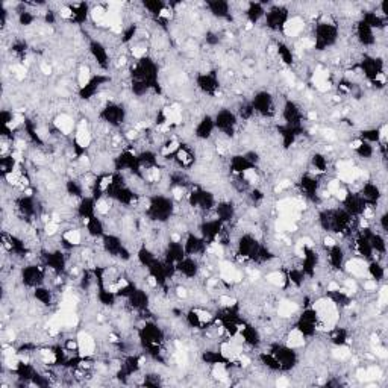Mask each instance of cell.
Listing matches in <instances>:
<instances>
[{"mask_svg":"<svg viewBox=\"0 0 388 388\" xmlns=\"http://www.w3.org/2000/svg\"><path fill=\"white\" fill-rule=\"evenodd\" d=\"M297 311H299V303H296L293 300H282V302H279V305L276 308L279 319H290Z\"/></svg>","mask_w":388,"mask_h":388,"instance_id":"obj_26","label":"cell"},{"mask_svg":"<svg viewBox=\"0 0 388 388\" xmlns=\"http://www.w3.org/2000/svg\"><path fill=\"white\" fill-rule=\"evenodd\" d=\"M214 123H216V128L222 130V133H223L226 138L232 137V135L235 133L237 125H238L235 114H232L229 109H222V111L217 114Z\"/></svg>","mask_w":388,"mask_h":388,"instance_id":"obj_6","label":"cell"},{"mask_svg":"<svg viewBox=\"0 0 388 388\" xmlns=\"http://www.w3.org/2000/svg\"><path fill=\"white\" fill-rule=\"evenodd\" d=\"M290 384V381L287 379V378H284V376H281L278 381H276V387H287Z\"/></svg>","mask_w":388,"mask_h":388,"instance_id":"obj_48","label":"cell"},{"mask_svg":"<svg viewBox=\"0 0 388 388\" xmlns=\"http://www.w3.org/2000/svg\"><path fill=\"white\" fill-rule=\"evenodd\" d=\"M216 129V123L209 115H203L200 119V122H197L196 126V137L199 140H208L211 137V133Z\"/></svg>","mask_w":388,"mask_h":388,"instance_id":"obj_22","label":"cell"},{"mask_svg":"<svg viewBox=\"0 0 388 388\" xmlns=\"http://www.w3.org/2000/svg\"><path fill=\"white\" fill-rule=\"evenodd\" d=\"M311 308L314 309V313L317 316V331L329 332L340 322L338 305L329 296L317 299Z\"/></svg>","mask_w":388,"mask_h":388,"instance_id":"obj_1","label":"cell"},{"mask_svg":"<svg viewBox=\"0 0 388 388\" xmlns=\"http://www.w3.org/2000/svg\"><path fill=\"white\" fill-rule=\"evenodd\" d=\"M211 12L219 17V18H225V17H229V3H225V2H209L206 5Z\"/></svg>","mask_w":388,"mask_h":388,"instance_id":"obj_32","label":"cell"},{"mask_svg":"<svg viewBox=\"0 0 388 388\" xmlns=\"http://www.w3.org/2000/svg\"><path fill=\"white\" fill-rule=\"evenodd\" d=\"M311 81H313V85L314 88L319 91V93H327L331 90V73L323 68V67H317L311 76Z\"/></svg>","mask_w":388,"mask_h":388,"instance_id":"obj_15","label":"cell"},{"mask_svg":"<svg viewBox=\"0 0 388 388\" xmlns=\"http://www.w3.org/2000/svg\"><path fill=\"white\" fill-rule=\"evenodd\" d=\"M346 271L354 278H368V262L364 258H352L346 262Z\"/></svg>","mask_w":388,"mask_h":388,"instance_id":"obj_18","label":"cell"},{"mask_svg":"<svg viewBox=\"0 0 388 388\" xmlns=\"http://www.w3.org/2000/svg\"><path fill=\"white\" fill-rule=\"evenodd\" d=\"M91 71L88 67L82 65L77 71V84H79V88H85L90 82H91Z\"/></svg>","mask_w":388,"mask_h":388,"instance_id":"obj_37","label":"cell"},{"mask_svg":"<svg viewBox=\"0 0 388 388\" xmlns=\"http://www.w3.org/2000/svg\"><path fill=\"white\" fill-rule=\"evenodd\" d=\"M355 152L359 155V157H361V158H372V155H373V147H372V144H370V143L362 141V143H361V146L356 149Z\"/></svg>","mask_w":388,"mask_h":388,"instance_id":"obj_42","label":"cell"},{"mask_svg":"<svg viewBox=\"0 0 388 388\" xmlns=\"http://www.w3.org/2000/svg\"><path fill=\"white\" fill-rule=\"evenodd\" d=\"M174 211L173 202L164 196H155L150 199L149 208H147V214L152 220L155 222H167L171 214Z\"/></svg>","mask_w":388,"mask_h":388,"instance_id":"obj_2","label":"cell"},{"mask_svg":"<svg viewBox=\"0 0 388 388\" xmlns=\"http://www.w3.org/2000/svg\"><path fill=\"white\" fill-rule=\"evenodd\" d=\"M128 300H129L130 306H132L133 309H146L147 305H149V297H147L146 291L143 290L133 291L129 297H128Z\"/></svg>","mask_w":388,"mask_h":388,"instance_id":"obj_27","label":"cell"},{"mask_svg":"<svg viewBox=\"0 0 388 388\" xmlns=\"http://www.w3.org/2000/svg\"><path fill=\"white\" fill-rule=\"evenodd\" d=\"M22 281L26 287H41L44 282V270L40 265H26L22 270Z\"/></svg>","mask_w":388,"mask_h":388,"instance_id":"obj_8","label":"cell"},{"mask_svg":"<svg viewBox=\"0 0 388 388\" xmlns=\"http://www.w3.org/2000/svg\"><path fill=\"white\" fill-rule=\"evenodd\" d=\"M63 243L70 246V247H76L82 243V232L76 227H71L68 230H65L63 234Z\"/></svg>","mask_w":388,"mask_h":388,"instance_id":"obj_30","label":"cell"},{"mask_svg":"<svg viewBox=\"0 0 388 388\" xmlns=\"http://www.w3.org/2000/svg\"><path fill=\"white\" fill-rule=\"evenodd\" d=\"M305 338L306 337L297 327H293L287 334V346L291 349H299V347L305 346Z\"/></svg>","mask_w":388,"mask_h":388,"instance_id":"obj_28","label":"cell"},{"mask_svg":"<svg viewBox=\"0 0 388 388\" xmlns=\"http://www.w3.org/2000/svg\"><path fill=\"white\" fill-rule=\"evenodd\" d=\"M384 275H385L384 267L378 261H373L368 264V278H372L375 281H381L384 278Z\"/></svg>","mask_w":388,"mask_h":388,"instance_id":"obj_36","label":"cell"},{"mask_svg":"<svg viewBox=\"0 0 388 388\" xmlns=\"http://www.w3.org/2000/svg\"><path fill=\"white\" fill-rule=\"evenodd\" d=\"M265 18H267V28L278 31V29H282L284 23L288 20V14L285 8L275 6L268 12H265Z\"/></svg>","mask_w":388,"mask_h":388,"instance_id":"obj_13","label":"cell"},{"mask_svg":"<svg viewBox=\"0 0 388 388\" xmlns=\"http://www.w3.org/2000/svg\"><path fill=\"white\" fill-rule=\"evenodd\" d=\"M337 35H338V29L337 26L332 23V25H327V23H319L316 26V35H314V43L319 50H323L327 46L334 44L335 40H337Z\"/></svg>","mask_w":388,"mask_h":388,"instance_id":"obj_3","label":"cell"},{"mask_svg":"<svg viewBox=\"0 0 388 388\" xmlns=\"http://www.w3.org/2000/svg\"><path fill=\"white\" fill-rule=\"evenodd\" d=\"M197 87L206 94H217L220 84L217 76L212 74V71H203L197 76Z\"/></svg>","mask_w":388,"mask_h":388,"instance_id":"obj_14","label":"cell"},{"mask_svg":"<svg viewBox=\"0 0 388 388\" xmlns=\"http://www.w3.org/2000/svg\"><path fill=\"white\" fill-rule=\"evenodd\" d=\"M90 50H91V55L96 61V64L100 67V68H108L109 67V55H108V50L106 47L99 43V41H93L90 44Z\"/></svg>","mask_w":388,"mask_h":388,"instance_id":"obj_20","label":"cell"},{"mask_svg":"<svg viewBox=\"0 0 388 388\" xmlns=\"http://www.w3.org/2000/svg\"><path fill=\"white\" fill-rule=\"evenodd\" d=\"M352 355L351 349L347 347V344H341V346H335L332 349V358L337 361H346L349 356Z\"/></svg>","mask_w":388,"mask_h":388,"instance_id":"obj_39","label":"cell"},{"mask_svg":"<svg viewBox=\"0 0 388 388\" xmlns=\"http://www.w3.org/2000/svg\"><path fill=\"white\" fill-rule=\"evenodd\" d=\"M296 327H297L305 337H311V335H314V334L317 332V316H316V313H314L313 308L305 309V311L302 313V316H300L299 320H297Z\"/></svg>","mask_w":388,"mask_h":388,"instance_id":"obj_10","label":"cell"},{"mask_svg":"<svg viewBox=\"0 0 388 388\" xmlns=\"http://www.w3.org/2000/svg\"><path fill=\"white\" fill-rule=\"evenodd\" d=\"M254 111L258 112L262 117H271L275 114V102L273 97L265 91H261L252 100Z\"/></svg>","mask_w":388,"mask_h":388,"instance_id":"obj_7","label":"cell"},{"mask_svg":"<svg viewBox=\"0 0 388 388\" xmlns=\"http://www.w3.org/2000/svg\"><path fill=\"white\" fill-rule=\"evenodd\" d=\"M265 281H267L270 285L276 287V288H285V285L288 284V278H287V275H285V273H282V271H279V270L270 271V273L265 276Z\"/></svg>","mask_w":388,"mask_h":388,"instance_id":"obj_29","label":"cell"},{"mask_svg":"<svg viewBox=\"0 0 388 388\" xmlns=\"http://www.w3.org/2000/svg\"><path fill=\"white\" fill-rule=\"evenodd\" d=\"M184 246V250H185V255L187 257H194V255H206V243H205V238H199L193 234H190L185 240V243L182 244Z\"/></svg>","mask_w":388,"mask_h":388,"instance_id":"obj_16","label":"cell"},{"mask_svg":"<svg viewBox=\"0 0 388 388\" xmlns=\"http://www.w3.org/2000/svg\"><path fill=\"white\" fill-rule=\"evenodd\" d=\"M216 214H217V219L222 223H227L235 216V206L230 202H222V203H219L216 206Z\"/></svg>","mask_w":388,"mask_h":388,"instance_id":"obj_25","label":"cell"},{"mask_svg":"<svg viewBox=\"0 0 388 388\" xmlns=\"http://www.w3.org/2000/svg\"><path fill=\"white\" fill-rule=\"evenodd\" d=\"M85 226H87V229H88L90 237H94V238H100V237H103L105 226H103V223H102V220H100V219H97V217L90 219V220H88V223H87Z\"/></svg>","mask_w":388,"mask_h":388,"instance_id":"obj_33","label":"cell"},{"mask_svg":"<svg viewBox=\"0 0 388 388\" xmlns=\"http://www.w3.org/2000/svg\"><path fill=\"white\" fill-rule=\"evenodd\" d=\"M327 264L331 268L334 270H340L343 267V261H344V250L340 246H334L331 249H327Z\"/></svg>","mask_w":388,"mask_h":388,"instance_id":"obj_23","label":"cell"},{"mask_svg":"<svg viewBox=\"0 0 388 388\" xmlns=\"http://www.w3.org/2000/svg\"><path fill=\"white\" fill-rule=\"evenodd\" d=\"M317 117H319V114H317V111H316V109H313V111H309V112H308V120L316 122V120H317Z\"/></svg>","mask_w":388,"mask_h":388,"instance_id":"obj_49","label":"cell"},{"mask_svg":"<svg viewBox=\"0 0 388 388\" xmlns=\"http://www.w3.org/2000/svg\"><path fill=\"white\" fill-rule=\"evenodd\" d=\"M77 344H79L77 355L81 356V358H91V356L96 355V338H94L90 332L81 331V332L77 334Z\"/></svg>","mask_w":388,"mask_h":388,"instance_id":"obj_11","label":"cell"},{"mask_svg":"<svg viewBox=\"0 0 388 388\" xmlns=\"http://www.w3.org/2000/svg\"><path fill=\"white\" fill-rule=\"evenodd\" d=\"M362 288L367 293H373V291L378 290V281H375L372 278H365L364 282H362Z\"/></svg>","mask_w":388,"mask_h":388,"instance_id":"obj_45","label":"cell"},{"mask_svg":"<svg viewBox=\"0 0 388 388\" xmlns=\"http://www.w3.org/2000/svg\"><path fill=\"white\" fill-rule=\"evenodd\" d=\"M276 55L279 56V60L284 63V64L291 65L294 63V56H293V52L291 49L287 46V44H278L276 46Z\"/></svg>","mask_w":388,"mask_h":388,"instance_id":"obj_34","label":"cell"},{"mask_svg":"<svg viewBox=\"0 0 388 388\" xmlns=\"http://www.w3.org/2000/svg\"><path fill=\"white\" fill-rule=\"evenodd\" d=\"M100 119L109 126H122L126 119V111L120 105L109 103L100 111Z\"/></svg>","mask_w":388,"mask_h":388,"instance_id":"obj_5","label":"cell"},{"mask_svg":"<svg viewBox=\"0 0 388 388\" xmlns=\"http://www.w3.org/2000/svg\"><path fill=\"white\" fill-rule=\"evenodd\" d=\"M96 212L100 216H108L111 212V202L106 200L105 197L97 199L96 202Z\"/></svg>","mask_w":388,"mask_h":388,"instance_id":"obj_40","label":"cell"},{"mask_svg":"<svg viewBox=\"0 0 388 388\" xmlns=\"http://www.w3.org/2000/svg\"><path fill=\"white\" fill-rule=\"evenodd\" d=\"M261 244L254 235H243L238 243V255H241L243 259H255L258 255V250Z\"/></svg>","mask_w":388,"mask_h":388,"instance_id":"obj_9","label":"cell"},{"mask_svg":"<svg viewBox=\"0 0 388 388\" xmlns=\"http://www.w3.org/2000/svg\"><path fill=\"white\" fill-rule=\"evenodd\" d=\"M246 15L249 18V23L254 25V23L258 22L261 17L265 15V11H264V8H262L261 3H249V6L246 9Z\"/></svg>","mask_w":388,"mask_h":388,"instance_id":"obj_31","label":"cell"},{"mask_svg":"<svg viewBox=\"0 0 388 388\" xmlns=\"http://www.w3.org/2000/svg\"><path fill=\"white\" fill-rule=\"evenodd\" d=\"M33 291H35L33 296H35V299H36L38 303H41V305H44V306H49V305L52 303V293H50L49 288L36 287Z\"/></svg>","mask_w":388,"mask_h":388,"instance_id":"obj_35","label":"cell"},{"mask_svg":"<svg viewBox=\"0 0 388 388\" xmlns=\"http://www.w3.org/2000/svg\"><path fill=\"white\" fill-rule=\"evenodd\" d=\"M367 370V376H368V381H376V379H381L382 378V370L379 365L373 364L370 367L365 368Z\"/></svg>","mask_w":388,"mask_h":388,"instance_id":"obj_43","label":"cell"},{"mask_svg":"<svg viewBox=\"0 0 388 388\" xmlns=\"http://www.w3.org/2000/svg\"><path fill=\"white\" fill-rule=\"evenodd\" d=\"M188 290L185 288V287H182V285H178L176 287V296L179 297V299H187L188 297Z\"/></svg>","mask_w":388,"mask_h":388,"instance_id":"obj_46","label":"cell"},{"mask_svg":"<svg viewBox=\"0 0 388 388\" xmlns=\"http://www.w3.org/2000/svg\"><path fill=\"white\" fill-rule=\"evenodd\" d=\"M53 126H55L56 132H60V133L64 135V137H68V135L74 130V128H76L74 120H73L68 114H65V112H61V114H58V115L55 117Z\"/></svg>","mask_w":388,"mask_h":388,"instance_id":"obj_21","label":"cell"},{"mask_svg":"<svg viewBox=\"0 0 388 388\" xmlns=\"http://www.w3.org/2000/svg\"><path fill=\"white\" fill-rule=\"evenodd\" d=\"M313 165L316 167V174H320V173H326L327 171V158L322 155V153H316L313 157Z\"/></svg>","mask_w":388,"mask_h":388,"instance_id":"obj_38","label":"cell"},{"mask_svg":"<svg viewBox=\"0 0 388 388\" xmlns=\"http://www.w3.org/2000/svg\"><path fill=\"white\" fill-rule=\"evenodd\" d=\"M174 267H176V271L181 273V275H182L184 278H187V279H193V278H196V276L199 275V270H200L199 264L194 261L193 257H185L184 259H181Z\"/></svg>","mask_w":388,"mask_h":388,"instance_id":"obj_17","label":"cell"},{"mask_svg":"<svg viewBox=\"0 0 388 388\" xmlns=\"http://www.w3.org/2000/svg\"><path fill=\"white\" fill-rule=\"evenodd\" d=\"M388 302V287L387 285H382L379 291H378V306H385Z\"/></svg>","mask_w":388,"mask_h":388,"instance_id":"obj_44","label":"cell"},{"mask_svg":"<svg viewBox=\"0 0 388 388\" xmlns=\"http://www.w3.org/2000/svg\"><path fill=\"white\" fill-rule=\"evenodd\" d=\"M303 29H305V20L302 17H299V15L288 17V20L282 26V32L288 38L299 36L300 33L303 32Z\"/></svg>","mask_w":388,"mask_h":388,"instance_id":"obj_19","label":"cell"},{"mask_svg":"<svg viewBox=\"0 0 388 388\" xmlns=\"http://www.w3.org/2000/svg\"><path fill=\"white\" fill-rule=\"evenodd\" d=\"M40 70H41V73L46 74V76H50L52 71H53V70H52V65L49 64V63H41V64H40Z\"/></svg>","mask_w":388,"mask_h":388,"instance_id":"obj_47","label":"cell"},{"mask_svg":"<svg viewBox=\"0 0 388 388\" xmlns=\"http://www.w3.org/2000/svg\"><path fill=\"white\" fill-rule=\"evenodd\" d=\"M93 143V132L90 129L87 120H81L79 126L74 130V146L79 149V150H84L88 149Z\"/></svg>","mask_w":388,"mask_h":388,"instance_id":"obj_12","label":"cell"},{"mask_svg":"<svg viewBox=\"0 0 388 388\" xmlns=\"http://www.w3.org/2000/svg\"><path fill=\"white\" fill-rule=\"evenodd\" d=\"M356 35H358V40L364 44V46H370V44H375V41H376V38H375V33H373V29L367 25V23H364V22H361V23H358V28H356Z\"/></svg>","mask_w":388,"mask_h":388,"instance_id":"obj_24","label":"cell"},{"mask_svg":"<svg viewBox=\"0 0 388 388\" xmlns=\"http://www.w3.org/2000/svg\"><path fill=\"white\" fill-rule=\"evenodd\" d=\"M270 354L276 358V361L279 362L281 370H291L294 367V364L297 362V355L294 352V349L285 346H273Z\"/></svg>","mask_w":388,"mask_h":388,"instance_id":"obj_4","label":"cell"},{"mask_svg":"<svg viewBox=\"0 0 388 388\" xmlns=\"http://www.w3.org/2000/svg\"><path fill=\"white\" fill-rule=\"evenodd\" d=\"M130 53L135 60H143L147 53V47L143 43H137L130 47Z\"/></svg>","mask_w":388,"mask_h":388,"instance_id":"obj_41","label":"cell"}]
</instances>
